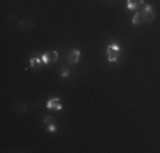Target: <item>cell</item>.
Masks as SVG:
<instances>
[{"mask_svg": "<svg viewBox=\"0 0 160 153\" xmlns=\"http://www.w3.org/2000/svg\"><path fill=\"white\" fill-rule=\"evenodd\" d=\"M49 60H51V63H56L58 61V51H51V53H49Z\"/></svg>", "mask_w": 160, "mask_h": 153, "instance_id": "obj_11", "label": "cell"}, {"mask_svg": "<svg viewBox=\"0 0 160 153\" xmlns=\"http://www.w3.org/2000/svg\"><path fill=\"white\" fill-rule=\"evenodd\" d=\"M60 75H62L63 78H68V76H70V70H62V73H60Z\"/></svg>", "mask_w": 160, "mask_h": 153, "instance_id": "obj_14", "label": "cell"}, {"mask_svg": "<svg viewBox=\"0 0 160 153\" xmlns=\"http://www.w3.org/2000/svg\"><path fill=\"white\" fill-rule=\"evenodd\" d=\"M141 15H143V21L145 22H153V19H155V10H153L152 5H143L141 7Z\"/></svg>", "mask_w": 160, "mask_h": 153, "instance_id": "obj_2", "label": "cell"}, {"mask_svg": "<svg viewBox=\"0 0 160 153\" xmlns=\"http://www.w3.org/2000/svg\"><path fill=\"white\" fill-rule=\"evenodd\" d=\"M107 53H121V46L116 44V43H111V44L106 48V55H107Z\"/></svg>", "mask_w": 160, "mask_h": 153, "instance_id": "obj_7", "label": "cell"}, {"mask_svg": "<svg viewBox=\"0 0 160 153\" xmlns=\"http://www.w3.org/2000/svg\"><path fill=\"white\" fill-rule=\"evenodd\" d=\"M80 49H72L70 51V56H68V63H72V65H75V63H78V60H80Z\"/></svg>", "mask_w": 160, "mask_h": 153, "instance_id": "obj_5", "label": "cell"}, {"mask_svg": "<svg viewBox=\"0 0 160 153\" xmlns=\"http://www.w3.org/2000/svg\"><path fill=\"white\" fill-rule=\"evenodd\" d=\"M48 131H49V133H56V126H55V124H49V126H48Z\"/></svg>", "mask_w": 160, "mask_h": 153, "instance_id": "obj_15", "label": "cell"}, {"mask_svg": "<svg viewBox=\"0 0 160 153\" xmlns=\"http://www.w3.org/2000/svg\"><path fill=\"white\" fill-rule=\"evenodd\" d=\"M9 21H10V22H19L17 19H15V15H12V14L9 15Z\"/></svg>", "mask_w": 160, "mask_h": 153, "instance_id": "obj_16", "label": "cell"}, {"mask_svg": "<svg viewBox=\"0 0 160 153\" xmlns=\"http://www.w3.org/2000/svg\"><path fill=\"white\" fill-rule=\"evenodd\" d=\"M119 60V53H107V61L109 63H116Z\"/></svg>", "mask_w": 160, "mask_h": 153, "instance_id": "obj_10", "label": "cell"}, {"mask_svg": "<svg viewBox=\"0 0 160 153\" xmlns=\"http://www.w3.org/2000/svg\"><path fill=\"white\" fill-rule=\"evenodd\" d=\"M41 61H43V65H49V63H51V60H49V53H44V55L41 56Z\"/></svg>", "mask_w": 160, "mask_h": 153, "instance_id": "obj_12", "label": "cell"}, {"mask_svg": "<svg viewBox=\"0 0 160 153\" xmlns=\"http://www.w3.org/2000/svg\"><path fill=\"white\" fill-rule=\"evenodd\" d=\"M36 26V19L34 17H26L22 21L17 22V27L21 29L22 32H28V31H33V27Z\"/></svg>", "mask_w": 160, "mask_h": 153, "instance_id": "obj_1", "label": "cell"}, {"mask_svg": "<svg viewBox=\"0 0 160 153\" xmlns=\"http://www.w3.org/2000/svg\"><path fill=\"white\" fill-rule=\"evenodd\" d=\"M46 107L48 109H53V111H62L63 105H62V100H60V97H53L49 99L48 102H46Z\"/></svg>", "mask_w": 160, "mask_h": 153, "instance_id": "obj_3", "label": "cell"}, {"mask_svg": "<svg viewBox=\"0 0 160 153\" xmlns=\"http://www.w3.org/2000/svg\"><path fill=\"white\" fill-rule=\"evenodd\" d=\"M43 121H44V124H46V126H49V124H55V119L51 118V116H46V118L43 119Z\"/></svg>", "mask_w": 160, "mask_h": 153, "instance_id": "obj_13", "label": "cell"}, {"mask_svg": "<svg viewBox=\"0 0 160 153\" xmlns=\"http://www.w3.org/2000/svg\"><path fill=\"white\" fill-rule=\"evenodd\" d=\"M143 15H141V10H138V12H135V15H133L131 19V24L133 26H140V24H143Z\"/></svg>", "mask_w": 160, "mask_h": 153, "instance_id": "obj_6", "label": "cell"}, {"mask_svg": "<svg viewBox=\"0 0 160 153\" xmlns=\"http://www.w3.org/2000/svg\"><path fill=\"white\" fill-rule=\"evenodd\" d=\"M41 63H43L41 58H36V56H33V58L29 60V66H31V68H36V66H39Z\"/></svg>", "mask_w": 160, "mask_h": 153, "instance_id": "obj_9", "label": "cell"}, {"mask_svg": "<svg viewBox=\"0 0 160 153\" xmlns=\"http://www.w3.org/2000/svg\"><path fill=\"white\" fill-rule=\"evenodd\" d=\"M143 5H145L143 0H128V2H126V7L130 9V10H133V12H138Z\"/></svg>", "mask_w": 160, "mask_h": 153, "instance_id": "obj_4", "label": "cell"}, {"mask_svg": "<svg viewBox=\"0 0 160 153\" xmlns=\"http://www.w3.org/2000/svg\"><path fill=\"white\" fill-rule=\"evenodd\" d=\"M14 109L17 114H24V112L28 111V105L26 104H21V102H14Z\"/></svg>", "mask_w": 160, "mask_h": 153, "instance_id": "obj_8", "label": "cell"}]
</instances>
